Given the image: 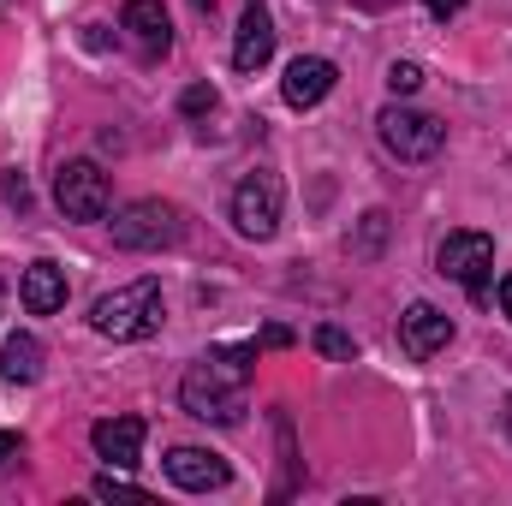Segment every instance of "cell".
<instances>
[{"instance_id":"cell-1","label":"cell","mask_w":512,"mask_h":506,"mask_svg":"<svg viewBox=\"0 0 512 506\" xmlns=\"http://www.w3.org/2000/svg\"><path fill=\"white\" fill-rule=\"evenodd\" d=\"M256 340L245 346H215L209 358H197L179 381V405L197 423H239L245 417V387H251Z\"/></svg>"},{"instance_id":"cell-2","label":"cell","mask_w":512,"mask_h":506,"mask_svg":"<svg viewBox=\"0 0 512 506\" xmlns=\"http://www.w3.org/2000/svg\"><path fill=\"white\" fill-rule=\"evenodd\" d=\"M161 316H167V304H161L155 280H131L90 304V328L102 340H149V334H161Z\"/></svg>"},{"instance_id":"cell-3","label":"cell","mask_w":512,"mask_h":506,"mask_svg":"<svg viewBox=\"0 0 512 506\" xmlns=\"http://www.w3.org/2000/svg\"><path fill=\"white\" fill-rule=\"evenodd\" d=\"M185 239V209L167 197H137L114 215V245L120 251H173Z\"/></svg>"},{"instance_id":"cell-4","label":"cell","mask_w":512,"mask_h":506,"mask_svg":"<svg viewBox=\"0 0 512 506\" xmlns=\"http://www.w3.org/2000/svg\"><path fill=\"white\" fill-rule=\"evenodd\" d=\"M280 215H286V185H280V173H274V167H251V173L239 179V191H233V227L262 245V239L280 233Z\"/></svg>"},{"instance_id":"cell-5","label":"cell","mask_w":512,"mask_h":506,"mask_svg":"<svg viewBox=\"0 0 512 506\" xmlns=\"http://www.w3.org/2000/svg\"><path fill=\"white\" fill-rule=\"evenodd\" d=\"M376 131H382V149L399 155V161H429V155H441V143H447V126H441L435 114L405 108V102L382 108V114H376Z\"/></svg>"},{"instance_id":"cell-6","label":"cell","mask_w":512,"mask_h":506,"mask_svg":"<svg viewBox=\"0 0 512 506\" xmlns=\"http://www.w3.org/2000/svg\"><path fill=\"white\" fill-rule=\"evenodd\" d=\"M435 268H441L447 280H459L471 298H489V274H495V239H489V233H477V227H459V233H447V239H441Z\"/></svg>"},{"instance_id":"cell-7","label":"cell","mask_w":512,"mask_h":506,"mask_svg":"<svg viewBox=\"0 0 512 506\" xmlns=\"http://www.w3.org/2000/svg\"><path fill=\"white\" fill-rule=\"evenodd\" d=\"M54 203H60L66 221H102L108 203H114V185L96 161H66L54 173Z\"/></svg>"},{"instance_id":"cell-8","label":"cell","mask_w":512,"mask_h":506,"mask_svg":"<svg viewBox=\"0 0 512 506\" xmlns=\"http://www.w3.org/2000/svg\"><path fill=\"white\" fill-rule=\"evenodd\" d=\"M161 471H167V483L185 489V495H209V489H227V483H233V465H227L221 453H209V447H173V453L161 459Z\"/></svg>"},{"instance_id":"cell-9","label":"cell","mask_w":512,"mask_h":506,"mask_svg":"<svg viewBox=\"0 0 512 506\" xmlns=\"http://www.w3.org/2000/svg\"><path fill=\"white\" fill-rule=\"evenodd\" d=\"M334 84H340V72H334V60H322V54H298L292 66H286V78H280V96H286V108H316V102H328L334 96Z\"/></svg>"},{"instance_id":"cell-10","label":"cell","mask_w":512,"mask_h":506,"mask_svg":"<svg viewBox=\"0 0 512 506\" xmlns=\"http://www.w3.org/2000/svg\"><path fill=\"white\" fill-rule=\"evenodd\" d=\"M447 340H453V316H447V310H435V304H411V310L399 316V346H405V358L429 364L435 352H447Z\"/></svg>"},{"instance_id":"cell-11","label":"cell","mask_w":512,"mask_h":506,"mask_svg":"<svg viewBox=\"0 0 512 506\" xmlns=\"http://www.w3.org/2000/svg\"><path fill=\"white\" fill-rule=\"evenodd\" d=\"M120 30L131 36V48H137L143 60H161V54L173 48V18H167V6H161V0H126Z\"/></svg>"},{"instance_id":"cell-12","label":"cell","mask_w":512,"mask_h":506,"mask_svg":"<svg viewBox=\"0 0 512 506\" xmlns=\"http://www.w3.org/2000/svg\"><path fill=\"white\" fill-rule=\"evenodd\" d=\"M143 417H102L96 429H90V447H96V459H108L114 471H131L137 459H143Z\"/></svg>"},{"instance_id":"cell-13","label":"cell","mask_w":512,"mask_h":506,"mask_svg":"<svg viewBox=\"0 0 512 506\" xmlns=\"http://www.w3.org/2000/svg\"><path fill=\"white\" fill-rule=\"evenodd\" d=\"M268 60H274V18H268V0H245L239 42H233V66H239V72H262Z\"/></svg>"},{"instance_id":"cell-14","label":"cell","mask_w":512,"mask_h":506,"mask_svg":"<svg viewBox=\"0 0 512 506\" xmlns=\"http://www.w3.org/2000/svg\"><path fill=\"white\" fill-rule=\"evenodd\" d=\"M66 268L60 262H30L24 268V280H18V298H24V310L30 316H54V310H66Z\"/></svg>"},{"instance_id":"cell-15","label":"cell","mask_w":512,"mask_h":506,"mask_svg":"<svg viewBox=\"0 0 512 506\" xmlns=\"http://www.w3.org/2000/svg\"><path fill=\"white\" fill-rule=\"evenodd\" d=\"M0 376L18 381V387L42 376V340H36V334H12V340L0 346Z\"/></svg>"},{"instance_id":"cell-16","label":"cell","mask_w":512,"mask_h":506,"mask_svg":"<svg viewBox=\"0 0 512 506\" xmlns=\"http://www.w3.org/2000/svg\"><path fill=\"white\" fill-rule=\"evenodd\" d=\"M310 340H316V352H322V358H340V364H352V358H358V340H352L346 328H334V322H322Z\"/></svg>"},{"instance_id":"cell-17","label":"cell","mask_w":512,"mask_h":506,"mask_svg":"<svg viewBox=\"0 0 512 506\" xmlns=\"http://www.w3.org/2000/svg\"><path fill=\"white\" fill-rule=\"evenodd\" d=\"M387 90H393V96H417V90H423V66H417V60H393V66H387Z\"/></svg>"},{"instance_id":"cell-18","label":"cell","mask_w":512,"mask_h":506,"mask_svg":"<svg viewBox=\"0 0 512 506\" xmlns=\"http://www.w3.org/2000/svg\"><path fill=\"white\" fill-rule=\"evenodd\" d=\"M90 495H96V501H143V489L126 483V477H114V471H102V477L90 483Z\"/></svg>"},{"instance_id":"cell-19","label":"cell","mask_w":512,"mask_h":506,"mask_svg":"<svg viewBox=\"0 0 512 506\" xmlns=\"http://www.w3.org/2000/svg\"><path fill=\"white\" fill-rule=\"evenodd\" d=\"M215 108H221L215 84H191V90L179 96V114H191V120H203V114H215Z\"/></svg>"},{"instance_id":"cell-20","label":"cell","mask_w":512,"mask_h":506,"mask_svg":"<svg viewBox=\"0 0 512 506\" xmlns=\"http://www.w3.org/2000/svg\"><path fill=\"white\" fill-rule=\"evenodd\" d=\"M382 239H387V215L376 209V215H364V233L352 239V251H358V256H376V251H382Z\"/></svg>"},{"instance_id":"cell-21","label":"cell","mask_w":512,"mask_h":506,"mask_svg":"<svg viewBox=\"0 0 512 506\" xmlns=\"http://www.w3.org/2000/svg\"><path fill=\"white\" fill-rule=\"evenodd\" d=\"M423 6H429V18H441V24H447V18H459V12H465V0H423Z\"/></svg>"},{"instance_id":"cell-22","label":"cell","mask_w":512,"mask_h":506,"mask_svg":"<svg viewBox=\"0 0 512 506\" xmlns=\"http://www.w3.org/2000/svg\"><path fill=\"white\" fill-rule=\"evenodd\" d=\"M262 346H292V328H262Z\"/></svg>"},{"instance_id":"cell-23","label":"cell","mask_w":512,"mask_h":506,"mask_svg":"<svg viewBox=\"0 0 512 506\" xmlns=\"http://www.w3.org/2000/svg\"><path fill=\"white\" fill-rule=\"evenodd\" d=\"M6 459H18V435H12V429H0V465H6Z\"/></svg>"},{"instance_id":"cell-24","label":"cell","mask_w":512,"mask_h":506,"mask_svg":"<svg viewBox=\"0 0 512 506\" xmlns=\"http://www.w3.org/2000/svg\"><path fill=\"white\" fill-rule=\"evenodd\" d=\"M501 310H507V322H512V274L501 280Z\"/></svg>"},{"instance_id":"cell-25","label":"cell","mask_w":512,"mask_h":506,"mask_svg":"<svg viewBox=\"0 0 512 506\" xmlns=\"http://www.w3.org/2000/svg\"><path fill=\"white\" fill-rule=\"evenodd\" d=\"M191 6H197V12H209V6H215V0H191Z\"/></svg>"},{"instance_id":"cell-26","label":"cell","mask_w":512,"mask_h":506,"mask_svg":"<svg viewBox=\"0 0 512 506\" xmlns=\"http://www.w3.org/2000/svg\"><path fill=\"white\" fill-rule=\"evenodd\" d=\"M0 298H6V280H0Z\"/></svg>"}]
</instances>
